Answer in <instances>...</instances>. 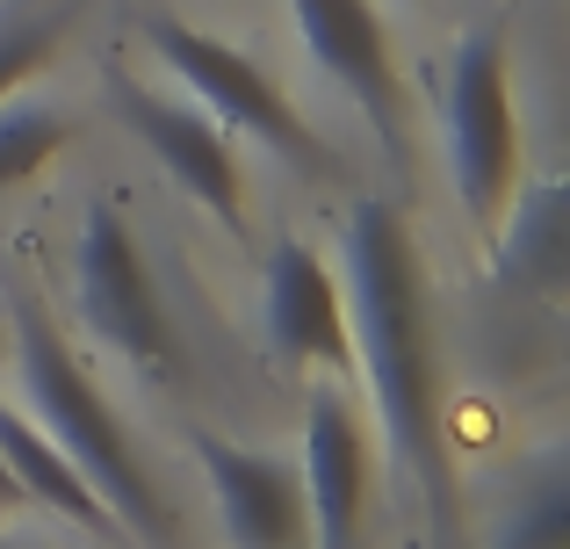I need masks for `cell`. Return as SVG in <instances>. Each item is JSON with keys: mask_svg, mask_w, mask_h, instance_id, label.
Segmentation results:
<instances>
[{"mask_svg": "<svg viewBox=\"0 0 570 549\" xmlns=\"http://www.w3.org/2000/svg\"><path fill=\"white\" fill-rule=\"evenodd\" d=\"M58 145H66V116L51 101H29V95L0 101V188L43 174L58 159Z\"/></svg>", "mask_w": 570, "mask_h": 549, "instance_id": "cell-14", "label": "cell"}, {"mask_svg": "<svg viewBox=\"0 0 570 549\" xmlns=\"http://www.w3.org/2000/svg\"><path fill=\"white\" fill-rule=\"evenodd\" d=\"M8 347H14V369H22L29 420H37L43 434L66 449V463L101 492V507L124 521L130 549H174V513H167V492H159L145 449L130 441V427L116 420V405L101 398V383L87 376V362L72 354V340L43 318L37 296H14Z\"/></svg>", "mask_w": 570, "mask_h": 549, "instance_id": "cell-2", "label": "cell"}, {"mask_svg": "<svg viewBox=\"0 0 570 549\" xmlns=\"http://www.w3.org/2000/svg\"><path fill=\"white\" fill-rule=\"evenodd\" d=\"M304 507L318 549H362V507H368V434L362 412L340 383H311L304 398Z\"/></svg>", "mask_w": 570, "mask_h": 549, "instance_id": "cell-10", "label": "cell"}, {"mask_svg": "<svg viewBox=\"0 0 570 549\" xmlns=\"http://www.w3.org/2000/svg\"><path fill=\"white\" fill-rule=\"evenodd\" d=\"M563 542H570V470H563V455H542L513 484L491 549H563Z\"/></svg>", "mask_w": 570, "mask_h": 549, "instance_id": "cell-13", "label": "cell"}, {"mask_svg": "<svg viewBox=\"0 0 570 549\" xmlns=\"http://www.w3.org/2000/svg\"><path fill=\"white\" fill-rule=\"evenodd\" d=\"M441 145H448V182H455L470 225L499 232L528 174V138H520V87L505 29H462L441 66Z\"/></svg>", "mask_w": 570, "mask_h": 549, "instance_id": "cell-3", "label": "cell"}, {"mask_svg": "<svg viewBox=\"0 0 570 549\" xmlns=\"http://www.w3.org/2000/svg\"><path fill=\"white\" fill-rule=\"evenodd\" d=\"M188 449L209 478V499L224 513L232 549H318L311 542V507H304L296 463H282L267 449H246V441H224V434H195Z\"/></svg>", "mask_w": 570, "mask_h": 549, "instance_id": "cell-9", "label": "cell"}, {"mask_svg": "<svg viewBox=\"0 0 570 549\" xmlns=\"http://www.w3.org/2000/svg\"><path fill=\"white\" fill-rule=\"evenodd\" d=\"M0 463H8V478H14V484H22V499H37V507L66 513V521H72V528H87L95 542L130 549L124 521L101 507V492L66 463V449H58V441L43 434V427L29 420L22 405H8V398H0Z\"/></svg>", "mask_w": 570, "mask_h": 549, "instance_id": "cell-11", "label": "cell"}, {"mask_svg": "<svg viewBox=\"0 0 570 549\" xmlns=\"http://www.w3.org/2000/svg\"><path fill=\"white\" fill-rule=\"evenodd\" d=\"M499 246V275L520 282L534 296H557L563 290V182H542L534 196H513L505 225L491 232Z\"/></svg>", "mask_w": 570, "mask_h": 549, "instance_id": "cell-12", "label": "cell"}, {"mask_svg": "<svg viewBox=\"0 0 570 549\" xmlns=\"http://www.w3.org/2000/svg\"><path fill=\"white\" fill-rule=\"evenodd\" d=\"M347 333L354 369L368 383L390 470L419 492L433 542H455V449H448V398H441V347H433V304L419 268L412 225L390 203H354L347 217Z\"/></svg>", "mask_w": 570, "mask_h": 549, "instance_id": "cell-1", "label": "cell"}, {"mask_svg": "<svg viewBox=\"0 0 570 549\" xmlns=\"http://www.w3.org/2000/svg\"><path fill=\"white\" fill-rule=\"evenodd\" d=\"M0 347H8V318H0Z\"/></svg>", "mask_w": 570, "mask_h": 549, "instance_id": "cell-17", "label": "cell"}, {"mask_svg": "<svg viewBox=\"0 0 570 549\" xmlns=\"http://www.w3.org/2000/svg\"><path fill=\"white\" fill-rule=\"evenodd\" d=\"M261 318H267V347L289 369H354V333H347V290H340L333 261L311 239H282L267 254L261 282Z\"/></svg>", "mask_w": 570, "mask_h": 549, "instance_id": "cell-8", "label": "cell"}, {"mask_svg": "<svg viewBox=\"0 0 570 549\" xmlns=\"http://www.w3.org/2000/svg\"><path fill=\"white\" fill-rule=\"evenodd\" d=\"M109 101L130 124V138H138L209 217H224L232 232L246 225V159H238V138L203 109V101H181V95H167V87H145L138 72H124V66L109 72Z\"/></svg>", "mask_w": 570, "mask_h": 549, "instance_id": "cell-6", "label": "cell"}, {"mask_svg": "<svg viewBox=\"0 0 570 549\" xmlns=\"http://www.w3.org/2000/svg\"><path fill=\"white\" fill-rule=\"evenodd\" d=\"M145 43L167 58V72L188 87V101H203L232 138L267 145V153L289 159L296 174H325L333 167V153H325V138L304 124V109H296V101L267 80L261 58H246L232 37L195 29V22H181V14H153V22H145Z\"/></svg>", "mask_w": 570, "mask_h": 549, "instance_id": "cell-4", "label": "cell"}, {"mask_svg": "<svg viewBox=\"0 0 570 549\" xmlns=\"http://www.w3.org/2000/svg\"><path fill=\"white\" fill-rule=\"evenodd\" d=\"M58 29H66L58 14H14V22H0V101L22 95L58 58Z\"/></svg>", "mask_w": 570, "mask_h": 549, "instance_id": "cell-15", "label": "cell"}, {"mask_svg": "<svg viewBox=\"0 0 570 549\" xmlns=\"http://www.w3.org/2000/svg\"><path fill=\"white\" fill-rule=\"evenodd\" d=\"M296 37L311 43L325 80H340L354 95V109L368 116V130L383 138V153H404V80H397V51L376 14V0H289Z\"/></svg>", "mask_w": 570, "mask_h": 549, "instance_id": "cell-7", "label": "cell"}, {"mask_svg": "<svg viewBox=\"0 0 570 549\" xmlns=\"http://www.w3.org/2000/svg\"><path fill=\"white\" fill-rule=\"evenodd\" d=\"M14 507H29V499H22V484L8 478V463H0V513H14Z\"/></svg>", "mask_w": 570, "mask_h": 549, "instance_id": "cell-16", "label": "cell"}, {"mask_svg": "<svg viewBox=\"0 0 570 549\" xmlns=\"http://www.w3.org/2000/svg\"><path fill=\"white\" fill-rule=\"evenodd\" d=\"M72 290H80V318L109 340L124 362H138L145 376H181L188 347L174 325L159 275L145 261V239L130 232V217L116 203H95L80 217V246H72Z\"/></svg>", "mask_w": 570, "mask_h": 549, "instance_id": "cell-5", "label": "cell"}]
</instances>
